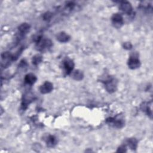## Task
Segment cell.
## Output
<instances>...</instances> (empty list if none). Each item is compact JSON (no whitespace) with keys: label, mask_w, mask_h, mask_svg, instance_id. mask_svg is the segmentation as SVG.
Wrapping results in <instances>:
<instances>
[{"label":"cell","mask_w":153,"mask_h":153,"mask_svg":"<svg viewBox=\"0 0 153 153\" xmlns=\"http://www.w3.org/2000/svg\"><path fill=\"white\" fill-rule=\"evenodd\" d=\"M37 80V76L33 74H28L25 77V83L30 85L34 84L36 82Z\"/></svg>","instance_id":"obj_9"},{"label":"cell","mask_w":153,"mask_h":153,"mask_svg":"<svg viewBox=\"0 0 153 153\" xmlns=\"http://www.w3.org/2000/svg\"><path fill=\"white\" fill-rule=\"evenodd\" d=\"M105 86L106 90L110 92L113 93L115 91L117 88V82L112 77H108L105 82Z\"/></svg>","instance_id":"obj_1"},{"label":"cell","mask_w":153,"mask_h":153,"mask_svg":"<svg viewBox=\"0 0 153 153\" xmlns=\"http://www.w3.org/2000/svg\"><path fill=\"white\" fill-rule=\"evenodd\" d=\"M52 13H50V12H47L46 13H45L43 16V18L44 20H49L51 18H52Z\"/></svg>","instance_id":"obj_17"},{"label":"cell","mask_w":153,"mask_h":153,"mask_svg":"<svg viewBox=\"0 0 153 153\" xmlns=\"http://www.w3.org/2000/svg\"><path fill=\"white\" fill-rule=\"evenodd\" d=\"M120 9L123 12L129 15H131L133 13L132 6L129 2L123 1L120 3Z\"/></svg>","instance_id":"obj_3"},{"label":"cell","mask_w":153,"mask_h":153,"mask_svg":"<svg viewBox=\"0 0 153 153\" xmlns=\"http://www.w3.org/2000/svg\"><path fill=\"white\" fill-rule=\"evenodd\" d=\"M73 78L76 80H81L83 78V74L80 71H75L73 73Z\"/></svg>","instance_id":"obj_14"},{"label":"cell","mask_w":153,"mask_h":153,"mask_svg":"<svg viewBox=\"0 0 153 153\" xmlns=\"http://www.w3.org/2000/svg\"><path fill=\"white\" fill-rule=\"evenodd\" d=\"M64 65L66 74H70L74 68V63L73 61L71 59H66L64 61Z\"/></svg>","instance_id":"obj_8"},{"label":"cell","mask_w":153,"mask_h":153,"mask_svg":"<svg viewBox=\"0 0 153 153\" xmlns=\"http://www.w3.org/2000/svg\"><path fill=\"white\" fill-rule=\"evenodd\" d=\"M111 20H112V22H113L114 27L115 28H120L123 24V16L118 13L114 14Z\"/></svg>","instance_id":"obj_4"},{"label":"cell","mask_w":153,"mask_h":153,"mask_svg":"<svg viewBox=\"0 0 153 153\" xmlns=\"http://www.w3.org/2000/svg\"><path fill=\"white\" fill-rule=\"evenodd\" d=\"M56 38L61 43H66L69 40L70 37L67 34L64 32H61L57 34Z\"/></svg>","instance_id":"obj_10"},{"label":"cell","mask_w":153,"mask_h":153,"mask_svg":"<svg viewBox=\"0 0 153 153\" xmlns=\"http://www.w3.org/2000/svg\"><path fill=\"white\" fill-rule=\"evenodd\" d=\"M38 50H43L45 48H48L52 46V44L50 40H43L41 38L38 43H37Z\"/></svg>","instance_id":"obj_6"},{"label":"cell","mask_w":153,"mask_h":153,"mask_svg":"<svg viewBox=\"0 0 153 153\" xmlns=\"http://www.w3.org/2000/svg\"><path fill=\"white\" fill-rule=\"evenodd\" d=\"M107 121L109 124H113L114 127H117V128H121L124 124L123 120L120 118H118L117 117L115 118H110L107 119Z\"/></svg>","instance_id":"obj_5"},{"label":"cell","mask_w":153,"mask_h":153,"mask_svg":"<svg viewBox=\"0 0 153 153\" xmlns=\"http://www.w3.org/2000/svg\"><path fill=\"white\" fill-rule=\"evenodd\" d=\"M42 61V56L39 55H37L35 56H34L33 57L32 59V63L34 65H38Z\"/></svg>","instance_id":"obj_16"},{"label":"cell","mask_w":153,"mask_h":153,"mask_svg":"<svg viewBox=\"0 0 153 153\" xmlns=\"http://www.w3.org/2000/svg\"><path fill=\"white\" fill-rule=\"evenodd\" d=\"M127 145L131 148L135 149L137 146V141L135 139H129L127 141Z\"/></svg>","instance_id":"obj_15"},{"label":"cell","mask_w":153,"mask_h":153,"mask_svg":"<svg viewBox=\"0 0 153 153\" xmlns=\"http://www.w3.org/2000/svg\"><path fill=\"white\" fill-rule=\"evenodd\" d=\"M30 29V25L28 23H23L19 27V31L21 34H26Z\"/></svg>","instance_id":"obj_12"},{"label":"cell","mask_w":153,"mask_h":153,"mask_svg":"<svg viewBox=\"0 0 153 153\" xmlns=\"http://www.w3.org/2000/svg\"><path fill=\"white\" fill-rule=\"evenodd\" d=\"M124 48L126 49H127V50H129V49H131L132 47V45L131 43H126L124 44Z\"/></svg>","instance_id":"obj_18"},{"label":"cell","mask_w":153,"mask_h":153,"mask_svg":"<svg viewBox=\"0 0 153 153\" xmlns=\"http://www.w3.org/2000/svg\"><path fill=\"white\" fill-rule=\"evenodd\" d=\"M128 65L130 68L132 69H135L140 66L139 59L136 55H132L128 61Z\"/></svg>","instance_id":"obj_2"},{"label":"cell","mask_w":153,"mask_h":153,"mask_svg":"<svg viewBox=\"0 0 153 153\" xmlns=\"http://www.w3.org/2000/svg\"><path fill=\"white\" fill-rule=\"evenodd\" d=\"M53 89V84L50 82H46L40 87V90L41 93L46 94L52 92Z\"/></svg>","instance_id":"obj_7"},{"label":"cell","mask_w":153,"mask_h":153,"mask_svg":"<svg viewBox=\"0 0 153 153\" xmlns=\"http://www.w3.org/2000/svg\"><path fill=\"white\" fill-rule=\"evenodd\" d=\"M46 143H47V145L48 146V147H53L54 145H56V138L53 136V135H49L46 138Z\"/></svg>","instance_id":"obj_13"},{"label":"cell","mask_w":153,"mask_h":153,"mask_svg":"<svg viewBox=\"0 0 153 153\" xmlns=\"http://www.w3.org/2000/svg\"><path fill=\"white\" fill-rule=\"evenodd\" d=\"M33 99H34V98H33L32 96H31L29 94L24 96V99L22 101V105L23 108V109L26 108L27 107V106L33 100Z\"/></svg>","instance_id":"obj_11"}]
</instances>
